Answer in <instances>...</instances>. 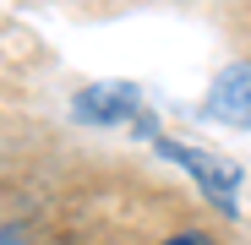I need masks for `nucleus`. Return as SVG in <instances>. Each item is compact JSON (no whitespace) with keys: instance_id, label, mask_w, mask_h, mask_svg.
Segmentation results:
<instances>
[{"instance_id":"nucleus-1","label":"nucleus","mask_w":251,"mask_h":245,"mask_svg":"<svg viewBox=\"0 0 251 245\" xmlns=\"http://www.w3.org/2000/svg\"><path fill=\"white\" fill-rule=\"evenodd\" d=\"M153 147H158V158L180 163V169L202 185V196L213 201L219 213H235V196H240V169H235L229 158L207 153V147H191V142H175V136H153Z\"/></svg>"},{"instance_id":"nucleus-3","label":"nucleus","mask_w":251,"mask_h":245,"mask_svg":"<svg viewBox=\"0 0 251 245\" xmlns=\"http://www.w3.org/2000/svg\"><path fill=\"white\" fill-rule=\"evenodd\" d=\"M202 109L213 120H224V126H246L251 131V66H229L213 88H207Z\"/></svg>"},{"instance_id":"nucleus-2","label":"nucleus","mask_w":251,"mask_h":245,"mask_svg":"<svg viewBox=\"0 0 251 245\" xmlns=\"http://www.w3.org/2000/svg\"><path fill=\"white\" fill-rule=\"evenodd\" d=\"M76 120H88V126H120V120H137L142 109V93L131 82H93V88L76 93Z\"/></svg>"},{"instance_id":"nucleus-4","label":"nucleus","mask_w":251,"mask_h":245,"mask_svg":"<svg viewBox=\"0 0 251 245\" xmlns=\"http://www.w3.org/2000/svg\"><path fill=\"white\" fill-rule=\"evenodd\" d=\"M164 245H213L207 234H175V240H164Z\"/></svg>"}]
</instances>
